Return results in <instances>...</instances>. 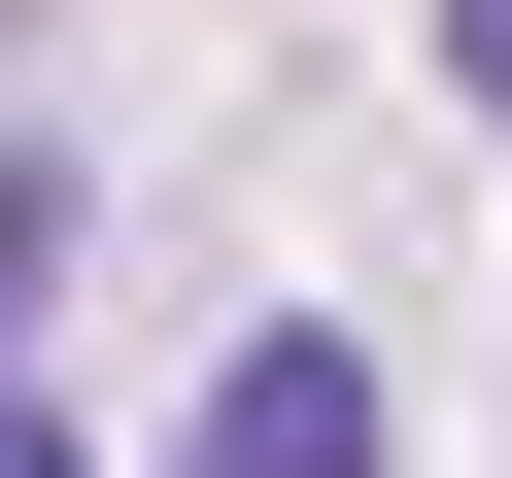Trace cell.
<instances>
[{
    "mask_svg": "<svg viewBox=\"0 0 512 478\" xmlns=\"http://www.w3.org/2000/svg\"><path fill=\"white\" fill-rule=\"evenodd\" d=\"M171 478H376V342H239Z\"/></svg>",
    "mask_w": 512,
    "mask_h": 478,
    "instance_id": "obj_1",
    "label": "cell"
},
{
    "mask_svg": "<svg viewBox=\"0 0 512 478\" xmlns=\"http://www.w3.org/2000/svg\"><path fill=\"white\" fill-rule=\"evenodd\" d=\"M35 274H69V171H0V342H35Z\"/></svg>",
    "mask_w": 512,
    "mask_h": 478,
    "instance_id": "obj_2",
    "label": "cell"
},
{
    "mask_svg": "<svg viewBox=\"0 0 512 478\" xmlns=\"http://www.w3.org/2000/svg\"><path fill=\"white\" fill-rule=\"evenodd\" d=\"M444 69H478V103H512V0H444Z\"/></svg>",
    "mask_w": 512,
    "mask_h": 478,
    "instance_id": "obj_3",
    "label": "cell"
},
{
    "mask_svg": "<svg viewBox=\"0 0 512 478\" xmlns=\"http://www.w3.org/2000/svg\"><path fill=\"white\" fill-rule=\"evenodd\" d=\"M0 478H69V444H35V410H0Z\"/></svg>",
    "mask_w": 512,
    "mask_h": 478,
    "instance_id": "obj_4",
    "label": "cell"
}]
</instances>
